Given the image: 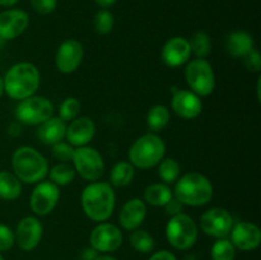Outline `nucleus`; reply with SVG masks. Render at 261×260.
<instances>
[{"label": "nucleus", "instance_id": "1", "mask_svg": "<svg viewBox=\"0 0 261 260\" xmlns=\"http://www.w3.org/2000/svg\"><path fill=\"white\" fill-rule=\"evenodd\" d=\"M116 204V195L111 184L93 181L84 186L81 195V205L91 221L101 223L112 216Z\"/></svg>", "mask_w": 261, "mask_h": 260}, {"label": "nucleus", "instance_id": "3", "mask_svg": "<svg viewBox=\"0 0 261 260\" xmlns=\"http://www.w3.org/2000/svg\"><path fill=\"white\" fill-rule=\"evenodd\" d=\"M13 173L20 183L37 184L43 181L48 175L50 165L45 155L35 148L23 145L17 148L12 155Z\"/></svg>", "mask_w": 261, "mask_h": 260}, {"label": "nucleus", "instance_id": "44", "mask_svg": "<svg viewBox=\"0 0 261 260\" xmlns=\"http://www.w3.org/2000/svg\"><path fill=\"white\" fill-rule=\"evenodd\" d=\"M0 260H4V257H3L2 255H0Z\"/></svg>", "mask_w": 261, "mask_h": 260}, {"label": "nucleus", "instance_id": "41", "mask_svg": "<svg viewBox=\"0 0 261 260\" xmlns=\"http://www.w3.org/2000/svg\"><path fill=\"white\" fill-rule=\"evenodd\" d=\"M19 0H0V7H13Z\"/></svg>", "mask_w": 261, "mask_h": 260}, {"label": "nucleus", "instance_id": "12", "mask_svg": "<svg viewBox=\"0 0 261 260\" xmlns=\"http://www.w3.org/2000/svg\"><path fill=\"white\" fill-rule=\"evenodd\" d=\"M124 241L121 229L109 222H101L92 229L89 244L97 252H114Z\"/></svg>", "mask_w": 261, "mask_h": 260}, {"label": "nucleus", "instance_id": "19", "mask_svg": "<svg viewBox=\"0 0 261 260\" xmlns=\"http://www.w3.org/2000/svg\"><path fill=\"white\" fill-rule=\"evenodd\" d=\"M96 134V125L91 117L82 116L71 120L70 124L66 126L65 138L68 143L73 147H84L93 139Z\"/></svg>", "mask_w": 261, "mask_h": 260}, {"label": "nucleus", "instance_id": "22", "mask_svg": "<svg viewBox=\"0 0 261 260\" xmlns=\"http://www.w3.org/2000/svg\"><path fill=\"white\" fill-rule=\"evenodd\" d=\"M255 46L252 36L246 31H233L228 35L226 41L227 53L233 58H245L247 54L251 53Z\"/></svg>", "mask_w": 261, "mask_h": 260}, {"label": "nucleus", "instance_id": "30", "mask_svg": "<svg viewBox=\"0 0 261 260\" xmlns=\"http://www.w3.org/2000/svg\"><path fill=\"white\" fill-rule=\"evenodd\" d=\"M158 176L165 184L170 185L177 181L181 173V166L175 158H162L158 163Z\"/></svg>", "mask_w": 261, "mask_h": 260}, {"label": "nucleus", "instance_id": "23", "mask_svg": "<svg viewBox=\"0 0 261 260\" xmlns=\"http://www.w3.org/2000/svg\"><path fill=\"white\" fill-rule=\"evenodd\" d=\"M173 191L165 183H154L144 190V203L152 206H165L172 199Z\"/></svg>", "mask_w": 261, "mask_h": 260}, {"label": "nucleus", "instance_id": "26", "mask_svg": "<svg viewBox=\"0 0 261 260\" xmlns=\"http://www.w3.org/2000/svg\"><path fill=\"white\" fill-rule=\"evenodd\" d=\"M171 120L170 110L165 105H154L147 114V126L152 133H160Z\"/></svg>", "mask_w": 261, "mask_h": 260}, {"label": "nucleus", "instance_id": "15", "mask_svg": "<svg viewBox=\"0 0 261 260\" xmlns=\"http://www.w3.org/2000/svg\"><path fill=\"white\" fill-rule=\"evenodd\" d=\"M30 17L23 9L12 8L0 13V38L14 40L25 32Z\"/></svg>", "mask_w": 261, "mask_h": 260}, {"label": "nucleus", "instance_id": "8", "mask_svg": "<svg viewBox=\"0 0 261 260\" xmlns=\"http://www.w3.org/2000/svg\"><path fill=\"white\" fill-rule=\"evenodd\" d=\"M15 116L22 124L38 126L54 116V105L43 96H31L22 99L15 109Z\"/></svg>", "mask_w": 261, "mask_h": 260}, {"label": "nucleus", "instance_id": "40", "mask_svg": "<svg viewBox=\"0 0 261 260\" xmlns=\"http://www.w3.org/2000/svg\"><path fill=\"white\" fill-rule=\"evenodd\" d=\"M94 3H96L97 5H99L101 8H103V9H106V8L114 5L115 3H116V0H94Z\"/></svg>", "mask_w": 261, "mask_h": 260}, {"label": "nucleus", "instance_id": "14", "mask_svg": "<svg viewBox=\"0 0 261 260\" xmlns=\"http://www.w3.org/2000/svg\"><path fill=\"white\" fill-rule=\"evenodd\" d=\"M43 227L40 219L35 216L23 217L17 224L14 236L15 242L23 251H32L42 239Z\"/></svg>", "mask_w": 261, "mask_h": 260}, {"label": "nucleus", "instance_id": "25", "mask_svg": "<svg viewBox=\"0 0 261 260\" xmlns=\"http://www.w3.org/2000/svg\"><path fill=\"white\" fill-rule=\"evenodd\" d=\"M135 176V167L127 161H120L115 163L110 171V184L116 188H124L132 184Z\"/></svg>", "mask_w": 261, "mask_h": 260}, {"label": "nucleus", "instance_id": "17", "mask_svg": "<svg viewBox=\"0 0 261 260\" xmlns=\"http://www.w3.org/2000/svg\"><path fill=\"white\" fill-rule=\"evenodd\" d=\"M231 242L236 249L242 251H251L257 249L261 242L259 226L251 222H239L231 229Z\"/></svg>", "mask_w": 261, "mask_h": 260}, {"label": "nucleus", "instance_id": "9", "mask_svg": "<svg viewBox=\"0 0 261 260\" xmlns=\"http://www.w3.org/2000/svg\"><path fill=\"white\" fill-rule=\"evenodd\" d=\"M71 162L75 172L89 183L98 181L105 172V161L101 153L88 145L75 148Z\"/></svg>", "mask_w": 261, "mask_h": 260}, {"label": "nucleus", "instance_id": "11", "mask_svg": "<svg viewBox=\"0 0 261 260\" xmlns=\"http://www.w3.org/2000/svg\"><path fill=\"white\" fill-rule=\"evenodd\" d=\"M60 199L59 186L48 181H40L36 184L30 198L31 211L36 216H47L58 205Z\"/></svg>", "mask_w": 261, "mask_h": 260}, {"label": "nucleus", "instance_id": "37", "mask_svg": "<svg viewBox=\"0 0 261 260\" xmlns=\"http://www.w3.org/2000/svg\"><path fill=\"white\" fill-rule=\"evenodd\" d=\"M245 66H246L247 70L259 73L261 70V56L259 51L252 50L251 53L245 56Z\"/></svg>", "mask_w": 261, "mask_h": 260}, {"label": "nucleus", "instance_id": "27", "mask_svg": "<svg viewBox=\"0 0 261 260\" xmlns=\"http://www.w3.org/2000/svg\"><path fill=\"white\" fill-rule=\"evenodd\" d=\"M48 178L58 186H66L75 180V168L69 163L59 162L48 171Z\"/></svg>", "mask_w": 261, "mask_h": 260}, {"label": "nucleus", "instance_id": "16", "mask_svg": "<svg viewBox=\"0 0 261 260\" xmlns=\"http://www.w3.org/2000/svg\"><path fill=\"white\" fill-rule=\"evenodd\" d=\"M171 107L181 119L194 120L203 111V102L194 92L188 89H175L171 99Z\"/></svg>", "mask_w": 261, "mask_h": 260}, {"label": "nucleus", "instance_id": "42", "mask_svg": "<svg viewBox=\"0 0 261 260\" xmlns=\"http://www.w3.org/2000/svg\"><path fill=\"white\" fill-rule=\"evenodd\" d=\"M94 260H117V259L114 256H110V255H101V256H97Z\"/></svg>", "mask_w": 261, "mask_h": 260}, {"label": "nucleus", "instance_id": "5", "mask_svg": "<svg viewBox=\"0 0 261 260\" xmlns=\"http://www.w3.org/2000/svg\"><path fill=\"white\" fill-rule=\"evenodd\" d=\"M166 153V144L157 133H145L138 138L129 149V162L140 170H148L161 162Z\"/></svg>", "mask_w": 261, "mask_h": 260}, {"label": "nucleus", "instance_id": "38", "mask_svg": "<svg viewBox=\"0 0 261 260\" xmlns=\"http://www.w3.org/2000/svg\"><path fill=\"white\" fill-rule=\"evenodd\" d=\"M182 208H184V204L181 203L177 198H175V196H172V199H171V200L165 205L166 212H167V214H170L171 217L181 213V212H182Z\"/></svg>", "mask_w": 261, "mask_h": 260}, {"label": "nucleus", "instance_id": "6", "mask_svg": "<svg viewBox=\"0 0 261 260\" xmlns=\"http://www.w3.org/2000/svg\"><path fill=\"white\" fill-rule=\"evenodd\" d=\"M198 233L195 221L184 212L171 217L166 226L167 241L176 250H188L193 247L198 240Z\"/></svg>", "mask_w": 261, "mask_h": 260}, {"label": "nucleus", "instance_id": "18", "mask_svg": "<svg viewBox=\"0 0 261 260\" xmlns=\"http://www.w3.org/2000/svg\"><path fill=\"white\" fill-rule=\"evenodd\" d=\"M191 56L189 40L181 36H175L166 41L161 51V58L168 68H178L189 61Z\"/></svg>", "mask_w": 261, "mask_h": 260}, {"label": "nucleus", "instance_id": "4", "mask_svg": "<svg viewBox=\"0 0 261 260\" xmlns=\"http://www.w3.org/2000/svg\"><path fill=\"white\" fill-rule=\"evenodd\" d=\"M213 193L214 189L211 180L203 173L195 171L178 177L173 189V196L177 198L184 205L189 206L205 205L212 200Z\"/></svg>", "mask_w": 261, "mask_h": 260}, {"label": "nucleus", "instance_id": "10", "mask_svg": "<svg viewBox=\"0 0 261 260\" xmlns=\"http://www.w3.org/2000/svg\"><path fill=\"white\" fill-rule=\"evenodd\" d=\"M233 224L232 214L222 206L208 209L200 217V229L214 239H223L228 236Z\"/></svg>", "mask_w": 261, "mask_h": 260}, {"label": "nucleus", "instance_id": "31", "mask_svg": "<svg viewBox=\"0 0 261 260\" xmlns=\"http://www.w3.org/2000/svg\"><path fill=\"white\" fill-rule=\"evenodd\" d=\"M212 260H234L236 256V247L231 242V240L217 239L211 250Z\"/></svg>", "mask_w": 261, "mask_h": 260}, {"label": "nucleus", "instance_id": "7", "mask_svg": "<svg viewBox=\"0 0 261 260\" xmlns=\"http://www.w3.org/2000/svg\"><path fill=\"white\" fill-rule=\"evenodd\" d=\"M185 79L191 92L199 97H206L216 88V75L213 66L206 59H193L185 68Z\"/></svg>", "mask_w": 261, "mask_h": 260}, {"label": "nucleus", "instance_id": "24", "mask_svg": "<svg viewBox=\"0 0 261 260\" xmlns=\"http://www.w3.org/2000/svg\"><path fill=\"white\" fill-rule=\"evenodd\" d=\"M22 194V183L9 171H0V199L12 201Z\"/></svg>", "mask_w": 261, "mask_h": 260}, {"label": "nucleus", "instance_id": "29", "mask_svg": "<svg viewBox=\"0 0 261 260\" xmlns=\"http://www.w3.org/2000/svg\"><path fill=\"white\" fill-rule=\"evenodd\" d=\"M130 245H132L133 249L138 252H142V254H149L154 250L155 241L153 239L152 235L149 232H147L145 229L137 228L134 231H132L130 235Z\"/></svg>", "mask_w": 261, "mask_h": 260}, {"label": "nucleus", "instance_id": "35", "mask_svg": "<svg viewBox=\"0 0 261 260\" xmlns=\"http://www.w3.org/2000/svg\"><path fill=\"white\" fill-rule=\"evenodd\" d=\"M15 244L14 231L7 224L0 223V252L8 251L12 249Z\"/></svg>", "mask_w": 261, "mask_h": 260}, {"label": "nucleus", "instance_id": "28", "mask_svg": "<svg viewBox=\"0 0 261 260\" xmlns=\"http://www.w3.org/2000/svg\"><path fill=\"white\" fill-rule=\"evenodd\" d=\"M189 45H190L191 54H194L196 58L206 59L212 51L211 36L205 31H198L191 36Z\"/></svg>", "mask_w": 261, "mask_h": 260}, {"label": "nucleus", "instance_id": "39", "mask_svg": "<svg viewBox=\"0 0 261 260\" xmlns=\"http://www.w3.org/2000/svg\"><path fill=\"white\" fill-rule=\"evenodd\" d=\"M149 260H177L176 259L175 254H172L168 250H160V251L154 252L152 256L149 257Z\"/></svg>", "mask_w": 261, "mask_h": 260}, {"label": "nucleus", "instance_id": "20", "mask_svg": "<svg viewBox=\"0 0 261 260\" xmlns=\"http://www.w3.org/2000/svg\"><path fill=\"white\" fill-rule=\"evenodd\" d=\"M145 217H147V204L144 203V200L139 198L129 199L120 209V226L132 232L142 226Z\"/></svg>", "mask_w": 261, "mask_h": 260}, {"label": "nucleus", "instance_id": "2", "mask_svg": "<svg viewBox=\"0 0 261 260\" xmlns=\"http://www.w3.org/2000/svg\"><path fill=\"white\" fill-rule=\"evenodd\" d=\"M4 92L13 99L22 101L33 96L40 87L41 75L37 66L22 61L8 69L4 78Z\"/></svg>", "mask_w": 261, "mask_h": 260}, {"label": "nucleus", "instance_id": "34", "mask_svg": "<svg viewBox=\"0 0 261 260\" xmlns=\"http://www.w3.org/2000/svg\"><path fill=\"white\" fill-rule=\"evenodd\" d=\"M74 150H75V148L69 144V143L59 142L56 144L51 145V153H53L54 158L63 163H69L73 161Z\"/></svg>", "mask_w": 261, "mask_h": 260}, {"label": "nucleus", "instance_id": "33", "mask_svg": "<svg viewBox=\"0 0 261 260\" xmlns=\"http://www.w3.org/2000/svg\"><path fill=\"white\" fill-rule=\"evenodd\" d=\"M115 24V19L112 13L109 9H101L96 13L93 19L94 31L99 35H107L112 31Z\"/></svg>", "mask_w": 261, "mask_h": 260}, {"label": "nucleus", "instance_id": "36", "mask_svg": "<svg viewBox=\"0 0 261 260\" xmlns=\"http://www.w3.org/2000/svg\"><path fill=\"white\" fill-rule=\"evenodd\" d=\"M30 3L32 9L41 15L53 13L58 5V0H30Z\"/></svg>", "mask_w": 261, "mask_h": 260}, {"label": "nucleus", "instance_id": "13", "mask_svg": "<svg viewBox=\"0 0 261 260\" xmlns=\"http://www.w3.org/2000/svg\"><path fill=\"white\" fill-rule=\"evenodd\" d=\"M83 55V45L78 40L68 38L61 42L55 54L56 69L63 74L74 73L81 66Z\"/></svg>", "mask_w": 261, "mask_h": 260}, {"label": "nucleus", "instance_id": "21", "mask_svg": "<svg viewBox=\"0 0 261 260\" xmlns=\"http://www.w3.org/2000/svg\"><path fill=\"white\" fill-rule=\"evenodd\" d=\"M66 122H64L60 117H50L38 125L37 137L41 143L46 145H54L59 142H63L66 134Z\"/></svg>", "mask_w": 261, "mask_h": 260}, {"label": "nucleus", "instance_id": "32", "mask_svg": "<svg viewBox=\"0 0 261 260\" xmlns=\"http://www.w3.org/2000/svg\"><path fill=\"white\" fill-rule=\"evenodd\" d=\"M79 111H81V102L75 97H68L61 102L59 107V117L64 122H70L75 117H78Z\"/></svg>", "mask_w": 261, "mask_h": 260}, {"label": "nucleus", "instance_id": "43", "mask_svg": "<svg viewBox=\"0 0 261 260\" xmlns=\"http://www.w3.org/2000/svg\"><path fill=\"white\" fill-rule=\"evenodd\" d=\"M3 93H4V82H3V78L0 76V98H2Z\"/></svg>", "mask_w": 261, "mask_h": 260}]
</instances>
